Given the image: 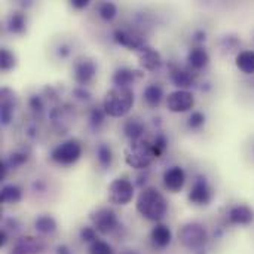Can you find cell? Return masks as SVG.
I'll return each instance as SVG.
<instances>
[{
  "instance_id": "obj_5",
  "label": "cell",
  "mask_w": 254,
  "mask_h": 254,
  "mask_svg": "<svg viewBox=\"0 0 254 254\" xmlns=\"http://www.w3.org/2000/svg\"><path fill=\"white\" fill-rule=\"evenodd\" d=\"M82 152H83V147H82V143L76 138H68V140H64L61 141L60 144H57L52 150H51V161L58 164V165H73L76 164L80 156H82Z\"/></svg>"
},
{
  "instance_id": "obj_44",
  "label": "cell",
  "mask_w": 254,
  "mask_h": 254,
  "mask_svg": "<svg viewBox=\"0 0 254 254\" xmlns=\"http://www.w3.org/2000/svg\"><path fill=\"white\" fill-rule=\"evenodd\" d=\"M6 243H7V231L1 229V232H0V247H4Z\"/></svg>"
},
{
  "instance_id": "obj_15",
  "label": "cell",
  "mask_w": 254,
  "mask_h": 254,
  "mask_svg": "<svg viewBox=\"0 0 254 254\" xmlns=\"http://www.w3.org/2000/svg\"><path fill=\"white\" fill-rule=\"evenodd\" d=\"M162 183L164 188L173 193H179L183 190L186 185V173L180 165H173L164 171L162 176Z\"/></svg>"
},
{
  "instance_id": "obj_13",
  "label": "cell",
  "mask_w": 254,
  "mask_h": 254,
  "mask_svg": "<svg viewBox=\"0 0 254 254\" xmlns=\"http://www.w3.org/2000/svg\"><path fill=\"white\" fill-rule=\"evenodd\" d=\"M168 76H170L171 83L177 89L189 91L192 86L196 85V76L192 71V68H185V67H180L177 64H171L170 70H168Z\"/></svg>"
},
{
  "instance_id": "obj_8",
  "label": "cell",
  "mask_w": 254,
  "mask_h": 254,
  "mask_svg": "<svg viewBox=\"0 0 254 254\" xmlns=\"http://www.w3.org/2000/svg\"><path fill=\"white\" fill-rule=\"evenodd\" d=\"M89 220H91V226H94L95 231L98 234H101V235L113 234L119 228L118 214L112 208H109V207L94 208L89 213Z\"/></svg>"
},
{
  "instance_id": "obj_34",
  "label": "cell",
  "mask_w": 254,
  "mask_h": 254,
  "mask_svg": "<svg viewBox=\"0 0 254 254\" xmlns=\"http://www.w3.org/2000/svg\"><path fill=\"white\" fill-rule=\"evenodd\" d=\"M27 104H28V109H30L36 116H40V115L45 112V109H46L45 95H43V94H33V95L28 97Z\"/></svg>"
},
{
  "instance_id": "obj_31",
  "label": "cell",
  "mask_w": 254,
  "mask_h": 254,
  "mask_svg": "<svg viewBox=\"0 0 254 254\" xmlns=\"http://www.w3.org/2000/svg\"><path fill=\"white\" fill-rule=\"evenodd\" d=\"M30 159V155L25 150H13L6 159H3L4 165L7 167V170H16L19 167H22L24 164H27Z\"/></svg>"
},
{
  "instance_id": "obj_11",
  "label": "cell",
  "mask_w": 254,
  "mask_h": 254,
  "mask_svg": "<svg viewBox=\"0 0 254 254\" xmlns=\"http://www.w3.org/2000/svg\"><path fill=\"white\" fill-rule=\"evenodd\" d=\"M113 40L119 45L124 46L129 51H140L143 46H146V39L144 36L135 30V28H116L113 31Z\"/></svg>"
},
{
  "instance_id": "obj_25",
  "label": "cell",
  "mask_w": 254,
  "mask_h": 254,
  "mask_svg": "<svg viewBox=\"0 0 254 254\" xmlns=\"http://www.w3.org/2000/svg\"><path fill=\"white\" fill-rule=\"evenodd\" d=\"M165 97V91L161 83H149L143 91V100L149 107H158Z\"/></svg>"
},
{
  "instance_id": "obj_40",
  "label": "cell",
  "mask_w": 254,
  "mask_h": 254,
  "mask_svg": "<svg viewBox=\"0 0 254 254\" xmlns=\"http://www.w3.org/2000/svg\"><path fill=\"white\" fill-rule=\"evenodd\" d=\"M207 31L204 28H198L192 33V42L195 43V46H202V43L207 40Z\"/></svg>"
},
{
  "instance_id": "obj_36",
  "label": "cell",
  "mask_w": 254,
  "mask_h": 254,
  "mask_svg": "<svg viewBox=\"0 0 254 254\" xmlns=\"http://www.w3.org/2000/svg\"><path fill=\"white\" fill-rule=\"evenodd\" d=\"M149 141H150L152 146L155 147V150H156V153H158V158H161L162 153L165 152V149L168 147V138H167V135H165L162 131H156V132L153 134V137L149 138Z\"/></svg>"
},
{
  "instance_id": "obj_22",
  "label": "cell",
  "mask_w": 254,
  "mask_h": 254,
  "mask_svg": "<svg viewBox=\"0 0 254 254\" xmlns=\"http://www.w3.org/2000/svg\"><path fill=\"white\" fill-rule=\"evenodd\" d=\"M150 240H152L153 246H156L159 249H165L173 241V232L167 225L156 223L155 228L150 231Z\"/></svg>"
},
{
  "instance_id": "obj_27",
  "label": "cell",
  "mask_w": 254,
  "mask_h": 254,
  "mask_svg": "<svg viewBox=\"0 0 254 254\" xmlns=\"http://www.w3.org/2000/svg\"><path fill=\"white\" fill-rule=\"evenodd\" d=\"M95 159L101 170H109L115 161V153L110 144L107 143H98L95 147Z\"/></svg>"
},
{
  "instance_id": "obj_39",
  "label": "cell",
  "mask_w": 254,
  "mask_h": 254,
  "mask_svg": "<svg viewBox=\"0 0 254 254\" xmlns=\"http://www.w3.org/2000/svg\"><path fill=\"white\" fill-rule=\"evenodd\" d=\"M73 97L80 100V101H89L91 100V91L86 86H74L73 89Z\"/></svg>"
},
{
  "instance_id": "obj_14",
  "label": "cell",
  "mask_w": 254,
  "mask_h": 254,
  "mask_svg": "<svg viewBox=\"0 0 254 254\" xmlns=\"http://www.w3.org/2000/svg\"><path fill=\"white\" fill-rule=\"evenodd\" d=\"M135 54H137V60H138L141 70H146V71H156L164 63L162 54L150 45L143 46Z\"/></svg>"
},
{
  "instance_id": "obj_37",
  "label": "cell",
  "mask_w": 254,
  "mask_h": 254,
  "mask_svg": "<svg viewBox=\"0 0 254 254\" xmlns=\"http://www.w3.org/2000/svg\"><path fill=\"white\" fill-rule=\"evenodd\" d=\"M88 254H116L113 247L104 241V240H97L95 243L89 244V249H88Z\"/></svg>"
},
{
  "instance_id": "obj_10",
  "label": "cell",
  "mask_w": 254,
  "mask_h": 254,
  "mask_svg": "<svg viewBox=\"0 0 254 254\" xmlns=\"http://www.w3.org/2000/svg\"><path fill=\"white\" fill-rule=\"evenodd\" d=\"M165 103L171 113H188L195 107V95L190 91L176 89L167 95Z\"/></svg>"
},
{
  "instance_id": "obj_12",
  "label": "cell",
  "mask_w": 254,
  "mask_h": 254,
  "mask_svg": "<svg viewBox=\"0 0 254 254\" xmlns=\"http://www.w3.org/2000/svg\"><path fill=\"white\" fill-rule=\"evenodd\" d=\"M226 222L232 226H250L254 223V210L249 204L238 202L228 208L226 211Z\"/></svg>"
},
{
  "instance_id": "obj_24",
  "label": "cell",
  "mask_w": 254,
  "mask_h": 254,
  "mask_svg": "<svg viewBox=\"0 0 254 254\" xmlns=\"http://www.w3.org/2000/svg\"><path fill=\"white\" fill-rule=\"evenodd\" d=\"M27 28V15L24 10H13L6 18V30L12 34H22Z\"/></svg>"
},
{
  "instance_id": "obj_30",
  "label": "cell",
  "mask_w": 254,
  "mask_h": 254,
  "mask_svg": "<svg viewBox=\"0 0 254 254\" xmlns=\"http://www.w3.org/2000/svg\"><path fill=\"white\" fill-rule=\"evenodd\" d=\"M97 13L103 21L112 22L118 16V6L113 1H100L97 3Z\"/></svg>"
},
{
  "instance_id": "obj_20",
  "label": "cell",
  "mask_w": 254,
  "mask_h": 254,
  "mask_svg": "<svg viewBox=\"0 0 254 254\" xmlns=\"http://www.w3.org/2000/svg\"><path fill=\"white\" fill-rule=\"evenodd\" d=\"M122 132L129 141L141 140L146 134V122L137 116L127 118L122 124Z\"/></svg>"
},
{
  "instance_id": "obj_17",
  "label": "cell",
  "mask_w": 254,
  "mask_h": 254,
  "mask_svg": "<svg viewBox=\"0 0 254 254\" xmlns=\"http://www.w3.org/2000/svg\"><path fill=\"white\" fill-rule=\"evenodd\" d=\"M144 73H141L137 68L128 67V65H122L118 67L113 74H112V83L116 88H131L134 83H137Z\"/></svg>"
},
{
  "instance_id": "obj_3",
  "label": "cell",
  "mask_w": 254,
  "mask_h": 254,
  "mask_svg": "<svg viewBox=\"0 0 254 254\" xmlns=\"http://www.w3.org/2000/svg\"><path fill=\"white\" fill-rule=\"evenodd\" d=\"M156 158L158 153L147 138L129 141V144L124 149L125 164L137 171H146Z\"/></svg>"
},
{
  "instance_id": "obj_26",
  "label": "cell",
  "mask_w": 254,
  "mask_h": 254,
  "mask_svg": "<svg viewBox=\"0 0 254 254\" xmlns=\"http://www.w3.org/2000/svg\"><path fill=\"white\" fill-rule=\"evenodd\" d=\"M235 65L237 68L246 74V76H253L254 74V49H243L237 57H235Z\"/></svg>"
},
{
  "instance_id": "obj_46",
  "label": "cell",
  "mask_w": 254,
  "mask_h": 254,
  "mask_svg": "<svg viewBox=\"0 0 254 254\" xmlns=\"http://www.w3.org/2000/svg\"><path fill=\"white\" fill-rule=\"evenodd\" d=\"M250 152H252V158H253V161H254V141H253V144H252V149H250Z\"/></svg>"
},
{
  "instance_id": "obj_4",
  "label": "cell",
  "mask_w": 254,
  "mask_h": 254,
  "mask_svg": "<svg viewBox=\"0 0 254 254\" xmlns=\"http://www.w3.org/2000/svg\"><path fill=\"white\" fill-rule=\"evenodd\" d=\"M177 240L183 249L189 252H201L207 246L210 240V234L202 223L188 222L179 229Z\"/></svg>"
},
{
  "instance_id": "obj_32",
  "label": "cell",
  "mask_w": 254,
  "mask_h": 254,
  "mask_svg": "<svg viewBox=\"0 0 254 254\" xmlns=\"http://www.w3.org/2000/svg\"><path fill=\"white\" fill-rule=\"evenodd\" d=\"M205 124H207V116L201 110H192L186 121V127L190 131H199L205 127Z\"/></svg>"
},
{
  "instance_id": "obj_18",
  "label": "cell",
  "mask_w": 254,
  "mask_h": 254,
  "mask_svg": "<svg viewBox=\"0 0 254 254\" xmlns=\"http://www.w3.org/2000/svg\"><path fill=\"white\" fill-rule=\"evenodd\" d=\"M16 107V95L12 89L3 88L0 94V122L1 125L7 127L13 121Z\"/></svg>"
},
{
  "instance_id": "obj_19",
  "label": "cell",
  "mask_w": 254,
  "mask_h": 254,
  "mask_svg": "<svg viewBox=\"0 0 254 254\" xmlns=\"http://www.w3.org/2000/svg\"><path fill=\"white\" fill-rule=\"evenodd\" d=\"M70 107L65 104L55 106L49 110V119L52 122V127L58 131V134H65L70 128Z\"/></svg>"
},
{
  "instance_id": "obj_33",
  "label": "cell",
  "mask_w": 254,
  "mask_h": 254,
  "mask_svg": "<svg viewBox=\"0 0 254 254\" xmlns=\"http://www.w3.org/2000/svg\"><path fill=\"white\" fill-rule=\"evenodd\" d=\"M15 67H16V55L7 48H1L0 49V68L3 71H10Z\"/></svg>"
},
{
  "instance_id": "obj_29",
  "label": "cell",
  "mask_w": 254,
  "mask_h": 254,
  "mask_svg": "<svg viewBox=\"0 0 254 254\" xmlns=\"http://www.w3.org/2000/svg\"><path fill=\"white\" fill-rule=\"evenodd\" d=\"M106 118H107V113L104 112L103 106H92L88 112V125L92 128V129H98L104 125L106 122Z\"/></svg>"
},
{
  "instance_id": "obj_16",
  "label": "cell",
  "mask_w": 254,
  "mask_h": 254,
  "mask_svg": "<svg viewBox=\"0 0 254 254\" xmlns=\"http://www.w3.org/2000/svg\"><path fill=\"white\" fill-rule=\"evenodd\" d=\"M45 252V243L31 235L19 237L15 240L9 254H42Z\"/></svg>"
},
{
  "instance_id": "obj_35",
  "label": "cell",
  "mask_w": 254,
  "mask_h": 254,
  "mask_svg": "<svg viewBox=\"0 0 254 254\" xmlns=\"http://www.w3.org/2000/svg\"><path fill=\"white\" fill-rule=\"evenodd\" d=\"M220 46H222L223 51L235 52V57L243 51V49H241V39H240L238 36H232V34H228V36L222 37Z\"/></svg>"
},
{
  "instance_id": "obj_7",
  "label": "cell",
  "mask_w": 254,
  "mask_h": 254,
  "mask_svg": "<svg viewBox=\"0 0 254 254\" xmlns=\"http://www.w3.org/2000/svg\"><path fill=\"white\" fill-rule=\"evenodd\" d=\"M213 198H214V189H213L210 180L204 174H198L193 179L192 186L188 193L189 202L196 207H207L211 204Z\"/></svg>"
},
{
  "instance_id": "obj_42",
  "label": "cell",
  "mask_w": 254,
  "mask_h": 254,
  "mask_svg": "<svg viewBox=\"0 0 254 254\" xmlns=\"http://www.w3.org/2000/svg\"><path fill=\"white\" fill-rule=\"evenodd\" d=\"M58 54H60V57H61V58H67V57L71 54V51H70V46H67V45H61V46H60V51H58Z\"/></svg>"
},
{
  "instance_id": "obj_6",
  "label": "cell",
  "mask_w": 254,
  "mask_h": 254,
  "mask_svg": "<svg viewBox=\"0 0 254 254\" xmlns=\"http://www.w3.org/2000/svg\"><path fill=\"white\" fill-rule=\"evenodd\" d=\"M135 195V186L127 177L115 179L107 188V199L113 205H128Z\"/></svg>"
},
{
  "instance_id": "obj_38",
  "label": "cell",
  "mask_w": 254,
  "mask_h": 254,
  "mask_svg": "<svg viewBox=\"0 0 254 254\" xmlns=\"http://www.w3.org/2000/svg\"><path fill=\"white\" fill-rule=\"evenodd\" d=\"M79 238L83 243H88V244H92L97 240H100L98 238V232L95 231L94 226H82L80 231H79Z\"/></svg>"
},
{
  "instance_id": "obj_2",
  "label": "cell",
  "mask_w": 254,
  "mask_h": 254,
  "mask_svg": "<svg viewBox=\"0 0 254 254\" xmlns=\"http://www.w3.org/2000/svg\"><path fill=\"white\" fill-rule=\"evenodd\" d=\"M135 95L132 88H110L103 98V109L109 118H125L134 107Z\"/></svg>"
},
{
  "instance_id": "obj_43",
  "label": "cell",
  "mask_w": 254,
  "mask_h": 254,
  "mask_svg": "<svg viewBox=\"0 0 254 254\" xmlns=\"http://www.w3.org/2000/svg\"><path fill=\"white\" fill-rule=\"evenodd\" d=\"M55 254H73L71 253V250L65 246V244H61V246H58L57 247V252Z\"/></svg>"
},
{
  "instance_id": "obj_21",
  "label": "cell",
  "mask_w": 254,
  "mask_h": 254,
  "mask_svg": "<svg viewBox=\"0 0 254 254\" xmlns=\"http://www.w3.org/2000/svg\"><path fill=\"white\" fill-rule=\"evenodd\" d=\"M186 61H188V65L192 70H202L210 64L211 57H210L208 51L204 46H192L188 51Z\"/></svg>"
},
{
  "instance_id": "obj_28",
  "label": "cell",
  "mask_w": 254,
  "mask_h": 254,
  "mask_svg": "<svg viewBox=\"0 0 254 254\" xmlns=\"http://www.w3.org/2000/svg\"><path fill=\"white\" fill-rule=\"evenodd\" d=\"M0 199L3 204H18L22 201V189L15 183H4L0 189Z\"/></svg>"
},
{
  "instance_id": "obj_1",
  "label": "cell",
  "mask_w": 254,
  "mask_h": 254,
  "mask_svg": "<svg viewBox=\"0 0 254 254\" xmlns=\"http://www.w3.org/2000/svg\"><path fill=\"white\" fill-rule=\"evenodd\" d=\"M135 210L141 217L158 223L165 217L168 211V202L156 188L149 186L140 190L135 199Z\"/></svg>"
},
{
  "instance_id": "obj_45",
  "label": "cell",
  "mask_w": 254,
  "mask_h": 254,
  "mask_svg": "<svg viewBox=\"0 0 254 254\" xmlns=\"http://www.w3.org/2000/svg\"><path fill=\"white\" fill-rule=\"evenodd\" d=\"M121 254H138L135 250H124Z\"/></svg>"
},
{
  "instance_id": "obj_9",
  "label": "cell",
  "mask_w": 254,
  "mask_h": 254,
  "mask_svg": "<svg viewBox=\"0 0 254 254\" xmlns=\"http://www.w3.org/2000/svg\"><path fill=\"white\" fill-rule=\"evenodd\" d=\"M98 64L91 57H79L71 64V77L77 86H86L95 79Z\"/></svg>"
},
{
  "instance_id": "obj_41",
  "label": "cell",
  "mask_w": 254,
  "mask_h": 254,
  "mask_svg": "<svg viewBox=\"0 0 254 254\" xmlns=\"http://www.w3.org/2000/svg\"><path fill=\"white\" fill-rule=\"evenodd\" d=\"M70 4L77 10H82V9H86L91 4V1L89 0H71Z\"/></svg>"
},
{
  "instance_id": "obj_23",
  "label": "cell",
  "mask_w": 254,
  "mask_h": 254,
  "mask_svg": "<svg viewBox=\"0 0 254 254\" xmlns=\"http://www.w3.org/2000/svg\"><path fill=\"white\" fill-rule=\"evenodd\" d=\"M34 229L42 237H51L57 232L58 223L51 214H39L34 219Z\"/></svg>"
}]
</instances>
